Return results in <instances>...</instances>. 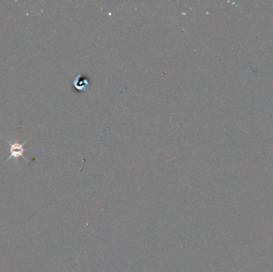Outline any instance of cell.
<instances>
[{"label":"cell","instance_id":"6da1fadb","mask_svg":"<svg viewBox=\"0 0 273 272\" xmlns=\"http://www.w3.org/2000/svg\"><path fill=\"white\" fill-rule=\"evenodd\" d=\"M6 141H7V143L10 144V156L7 157L5 162L8 161L9 160H11V158H13L15 160V161H17L18 159V157H20L22 156V158L27 161H29V160L26 157L24 156V153L27 151V149H25L24 145L25 144L27 143V141H29V139H27V141H25L24 142H22V144L18 143V142H11L9 140H7L6 139ZM4 162V163H5Z\"/></svg>","mask_w":273,"mask_h":272}]
</instances>
